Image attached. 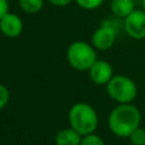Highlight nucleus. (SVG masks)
<instances>
[{"label":"nucleus","instance_id":"f257e3e1","mask_svg":"<svg viewBox=\"0 0 145 145\" xmlns=\"http://www.w3.org/2000/svg\"><path fill=\"white\" fill-rule=\"evenodd\" d=\"M140 111L133 103L118 104L111 110L108 117L109 129L118 137H129L140 126Z\"/></svg>","mask_w":145,"mask_h":145},{"label":"nucleus","instance_id":"f03ea898","mask_svg":"<svg viewBox=\"0 0 145 145\" xmlns=\"http://www.w3.org/2000/svg\"><path fill=\"white\" fill-rule=\"evenodd\" d=\"M69 127L82 136L95 133L99 126V116L95 109L86 102H77L71 105L68 112Z\"/></svg>","mask_w":145,"mask_h":145},{"label":"nucleus","instance_id":"7ed1b4c3","mask_svg":"<svg viewBox=\"0 0 145 145\" xmlns=\"http://www.w3.org/2000/svg\"><path fill=\"white\" fill-rule=\"evenodd\" d=\"M67 61L77 71H87L97 60L96 50L85 41H74L67 48Z\"/></svg>","mask_w":145,"mask_h":145},{"label":"nucleus","instance_id":"20e7f679","mask_svg":"<svg viewBox=\"0 0 145 145\" xmlns=\"http://www.w3.org/2000/svg\"><path fill=\"white\" fill-rule=\"evenodd\" d=\"M105 87L108 95L118 104L133 103L137 96L136 83L125 75H114Z\"/></svg>","mask_w":145,"mask_h":145},{"label":"nucleus","instance_id":"39448f33","mask_svg":"<svg viewBox=\"0 0 145 145\" xmlns=\"http://www.w3.org/2000/svg\"><path fill=\"white\" fill-rule=\"evenodd\" d=\"M117 35L118 31L114 27L102 22L101 25L93 32L91 36V44L96 51H108L114 45Z\"/></svg>","mask_w":145,"mask_h":145},{"label":"nucleus","instance_id":"423d86ee","mask_svg":"<svg viewBox=\"0 0 145 145\" xmlns=\"http://www.w3.org/2000/svg\"><path fill=\"white\" fill-rule=\"evenodd\" d=\"M122 29L134 40L145 39V10L135 9L122 19Z\"/></svg>","mask_w":145,"mask_h":145},{"label":"nucleus","instance_id":"0eeeda50","mask_svg":"<svg viewBox=\"0 0 145 145\" xmlns=\"http://www.w3.org/2000/svg\"><path fill=\"white\" fill-rule=\"evenodd\" d=\"M87 71L91 82L95 85H106L114 76L113 67L109 61L103 59H97Z\"/></svg>","mask_w":145,"mask_h":145},{"label":"nucleus","instance_id":"6e6552de","mask_svg":"<svg viewBox=\"0 0 145 145\" xmlns=\"http://www.w3.org/2000/svg\"><path fill=\"white\" fill-rule=\"evenodd\" d=\"M24 29V23L20 16L15 12H8L0 19V33L8 39L18 37Z\"/></svg>","mask_w":145,"mask_h":145},{"label":"nucleus","instance_id":"1a4fd4ad","mask_svg":"<svg viewBox=\"0 0 145 145\" xmlns=\"http://www.w3.org/2000/svg\"><path fill=\"white\" fill-rule=\"evenodd\" d=\"M82 135L78 134L71 127L63 128L56 134V145H79L82 142Z\"/></svg>","mask_w":145,"mask_h":145},{"label":"nucleus","instance_id":"9d476101","mask_svg":"<svg viewBox=\"0 0 145 145\" xmlns=\"http://www.w3.org/2000/svg\"><path fill=\"white\" fill-rule=\"evenodd\" d=\"M110 9L114 17L123 19L136 8L133 0H111Z\"/></svg>","mask_w":145,"mask_h":145},{"label":"nucleus","instance_id":"9b49d317","mask_svg":"<svg viewBox=\"0 0 145 145\" xmlns=\"http://www.w3.org/2000/svg\"><path fill=\"white\" fill-rule=\"evenodd\" d=\"M18 5L24 12L28 15H34L42 10L44 6V0H18Z\"/></svg>","mask_w":145,"mask_h":145},{"label":"nucleus","instance_id":"f8f14e48","mask_svg":"<svg viewBox=\"0 0 145 145\" xmlns=\"http://www.w3.org/2000/svg\"><path fill=\"white\" fill-rule=\"evenodd\" d=\"M128 138L133 145H145V129L139 126L130 134Z\"/></svg>","mask_w":145,"mask_h":145},{"label":"nucleus","instance_id":"ddd939ff","mask_svg":"<svg viewBox=\"0 0 145 145\" xmlns=\"http://www.w3.org/2000/svg\"><path fill=\"white\" fill-rule=\"evenodd\" d=\"M75 2L84 10H95L102 6L104 0H75Z\"/></svg>","mask_w":145,"mask_h":145},{"label":"nucleus","instance_id":"4468645a","mask_svg":"<svg viewBox=\"0 0 145 145\" xmlns=\"http://www.w3.org/2000/svg\"><path fill=\"white\" fill-rule=\"evenodd\" d=\"M79 145H105V143L99 135L93 133V134L83 136Z\"/></svg>","mask_w":145,"mask_h":145},{"label":"nucleus","instance_id":"2eb2a0df","mask_svg":"<svg viewBox=\"0 0 145 145\" xmlns=\"http://www.w3.org/2000/svg\"><path fill=\"white\" fill-rule=\"evenodd\" d=\"M10 100V92L7 86L0 83V110H2Z\"/></svg>","mask_w":145,"mask_h":145},{"label":"nucleus","instance_id":"dca6fc26","mask_svg":"<svg viewBox=\"0 0 145 145\" xmlns=\"http://www.w3.org/2000/svg\"><path fill=\"white\" fill-rule=\"evenodd\" d=\"M8 12H9V1L0 0V19Z\"/></svg>","mask_w":145,"mask_h":145},{"label":"nucleus","instance_id":"f3484780","mask_svg":"<svg viewBox=\"0 0 145 145\" xmlns=\"http://www.w3.org/2000/svg\"><path fill=\"white\" fill-rule=\"evenodd\" d=\"M46 1L49 3H51L52 6H54V7H66L75 0H46Z\"/></svg>","mask_w":145,"mask_h":145},{"label":"nucleus","instance_id":"a211bd4d","mask_svg":"<svg viewBox=\"0 0 145 145\" xmlns=\"http://www.w3.org/2000/svg\"><path fill=\"white\" fill-rule=\"evenodd\" d=\"M142 1V9L145 10V0H140Z\"/></svg>","mask_w":145,"mask_h":145},{"label":"nucleus","instance_id":"6ab92c4d","mask_svg":"<svg viewBox=\"0 0 145 145\" xmlns=\"http://www.w3.org/2000/svg\"><path fill=\"white\" fill-rule=\"evenodd\" d=\"M144 61H145V53H144Z\"/></svg>","mask_w":145,"mask_h":145},{"label":"nucleus","instance_id":"aec40b11","mask_svg":"<svg viewBox=\"0 0 145 145\" xmlns=\"http://www.w3.org/2000/svg\"><path fill=\"white\" fill-rule=\"evenodd\" d=\"M0 34H1V33H0Z\"/></svg>","mask_w":145,"mask_h":145}]
</instances>
